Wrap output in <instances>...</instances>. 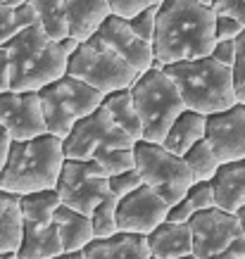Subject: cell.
<instances>
[{"instance_id": "6da1fadb", "label": "cell", "mask_w": 245, "mask_h": 259, "mask_svg": "<svg viewBox=\"0 0 245 259\" xmlns=\"http://www.w3.org/2000/svg\"><path fill=\"white\" fill-rule=\"evenodd\" d=\"M217 12L198 0H162L155 24V64L186 62L212 55Z\"/></svg>"}, {"instance_id": "7a4b0ae2", "label": "cell", "mask_w": 245, "mask_h": 259, "mask_svg": "<svg viewBox=\"0 0 245 259\" xmlns=\"http://www.w3.org/2000/svg\"><path fill=\"white\" fill-rule=\"evenodd\" d=\"M3 50L10 60V91L17 93H38L40 88L57 81L67 74L69 53L64 50L60 40H53L40 24L19 31L12 40H8Z\"/></svg>"}, {"instance_id": "3957f363", "label": "cell", "mask_w": 245, "mask_h": 259, "mask_svg": "<svg viewBox=\"0 0 245 259\" xmlns=\"http://www.w3.org/2000/svg\"><path fill=\"white\" fill-rule=\"evenodd\" d=\"M64 159L62 138L53 134L36 136L29 141H12L0 176V188L15 195L55 190Z\"/></svg>"}, {"instance_id": "277c9868", "label": "cell", "mask_w": 245, "mask_h": 259, "mask_svg": "<svg viewBox=\"0 0 245 259\" xmlns=\"http://www.w3.org/2000/svg\"><path fill=\"white\" fill-rule=\"evenodd\" d=\"M62 143L67 159H93L103 164L110 176L134 169L136 141L112 121L110 112L103 105L76 121Z\"/></svg>"}, {"instance_id": "5b68a950", "label": "cell", "mask_w": 245, "mask_h": 259, "mask_svg": "<svg viewBox=\"0 0 245 259\" xmlns=\"http://www.w3.org/2000/svg\"><path fill=\"white\" fill-rule=\"evenodd\" d=\"M162 69L176 83L186 110L210 117V114L229 110L238 102L231 67H224L210 55L200 60L167 64Z\"/></svg>"}, {"instance_id": "8992f818", "label": "cell", "mask_w": 245, "mask_h": 259, "mask_svg": "<svg viewBox=\"0 0 245 259\" xmlns=\"http://www.w3.org/2000/svg\"><path fill=\"white\" fill-rule=\"evenodd\" d=\"M131 98L143 124V141L150 143L165 141L167 131L172 128L176 117L186 110L176 83L167 76L159 64L143 71L136 79V83L131 86Z\"/></svg>"}, {"instance_id": "52a82bcc", "label": "cell", "mask_w": 245, "mask_h": 259, "mask_svg": "<svg viewBox=\"0 0 245 259\" xmlns=\"http://www.w3.org/2000/svg\"><path fill=\"white\" fill-rule=\"evenodd\" d=\"M43 117H46L48 134L57 138H67L76 121L88 117L103 105L105 95L100 91L91 88L84 81L74 79L71 74H64L57 81L48 83L38 91Z\"/></svg>"}, {"instance_id": "ba28073f", "label": "cell", "mask_w": 245, "mask_h": 259, "mask_svg": "<svg viewBox=\"0 0 245 259\" xmlns=\"http://www.w3.org/2000/svg\"><path fill=\"white\" fill-rule=\"evenodd\" d=\"M67 74L100 91L103 95L131 88L141 76L136 67H131L121 55L95 38H88L76 46L67 62Z\"/></svg>"}, {"instance_id": "9c48e42d", "label": "cell", "mask_w": 245, "mask_h": 259, "mask_svg": "<svg viewBox=\"0 0 245 259\" xmlns=\"http://www.w3.org/2000/svg\"><path fill=\"white\" fill-rule=\"evenodd\" d=\"M134 169L143 183L150 186L169 207H174L195 183V176L188 169L186 159L169 152L162 143L136 141Z\"/></svg>"}, {"instance_id": "30bf717a", "label": "cell", "mask_w": 245, "mask_h": 259, "mask_svg": "<svg viewBox=\"0 0 245 259\" xmlns=\"http://www.w3.org/2000/svg\"><path fill=\"white\" fill-rule=\"evenodd\" d=\"M24 217V236L17 250L19 259H53L62 254L60 233L55 226V209L60 207L57 190H40L19 195Z\"/></svg>"}, {"instance_id": "8fae6325", "label": "cell", "mask_w": 245, "mask_h": 259, "mask_svg": "<svg viewBox=\"0 0 245 259\" xmlns=\"http://www.w3.org/2000/svg\"><path fill=\"white\" fill-rule=\"evenodd\" d=\"M188 226L198 259H245V233L236 214L212 207L195 214Z\"/></svg>"}, {"instance_id": "7c38bea8", "label": "cell", "mask_w": 245, "mask_h": 259, "mask_svg": "<svg viewBox=\"0 0 245 259\" xmlns=\"http://www.w3.org/2000/svg\"><path fill=\"white\" fill-rule=\"evenodd\" d=\"M55 190L64 207L91 217L110 195V174L93 159H64Z\"/></svg>"}, {"instance_id": "4fadbf2b", "label": "cell", "mask_w": 245, "mask_h": 259, "mask_svg": "<svg viewBox=\"0 0 245 259\" xmlns=\"http://www.w3.org/2000/svg\"><path fill=\"white\" fill-rule=\"evenodd\" d=\"M169 217V204L143 183L131 195L121 197L117 204V231L119 233H136L150 236L157 226H162Z\"/></svg>"}, {"instance_id": "5bb4252c", "label": "cell", "mask_w": 245, "mask_h": 259, "mask_svg": "<svg viewBox=\"0 0 245 259\" xmlns=\"http://www.w3.org/2000/svg\"><path fill=\"white\" fill-rule=\"evenodd\" d=\"M0 126L8 131L12 141H29L48 134L38 93H0Z\"/></svg>"}, {"instance_id": "9a60e30c", "label": "cell", "mask_w": 245, "mask_h": 259, "mask_svg": "<svg viewBox=\"0 0 245 259\" xmlns=\"http://www.w3.org/2000/svg\"><path fill=\"white\" fill-rule=\"evenodd\" d=\"M205 141L212 145L222 164L245 159V105L236 102L233 107L207 117Z\"/></svg>"}, {"instance_id": "2e32d148", "label": "cell", "mask_w": 245, "mask_h": 259, "mask_svg": "<svg viewBox=\"0 0 245 259\" xmlns=\"http://www.w3.org/2000/svg\"><path fill=\"white\" fill-rule=\"evenodd\" d=\"M95 40H100L103 46L114 50L117 55H121L131 67H136L138 74L148 71L155 67V53H152V43L143 40L141 36H136V31L129 26V19L117 15H110L105 19V24L98 29L93 36Z\"/></svg>"}, {"instance_id": "e0dca14e", "label": "cell", "mask_w": 245, "mask_h": 259, "mask_svg": "<svg viewBox=\"0 0 245 259\" xmlns=\"http://www.w3.org/2000/svg\"><path fill=\"white\" fill-rule=\"evenodd\" d=\"M110 15L112 8L107 0H64L69 38L79 40V43L93 38Z\"/></svg>"}, {"instance_id": "ac0fdd59", "label": "cell", "mask_w": 245, "mask_h": 259, "mask_svg": "<svg viewBox=\"0 0 245 259\" xmlns=\"http://www.w3.org/2000/svg\"><path fill=\"white\" fill-rule=\"evenodd\" d=\"M210 183L219 209L236 214L240 207H245V159L222 164Z\"/></svg>"}, {"instance_id": "d6986e66", "label": "cell", "mask_w": 245, "mask_h": 259, "mask_svg": "<svg viewBox=\"0 0 245 259\" xmlns=\"http://www.w3.org/2000/svg\"><path fill=\"white\" fill-rule=\"evenodd\" d=\"M152 259H181L193 254V233L188 224L165 221L150 236H145Z\"/></svg>"}, {"instance_id": "ffe728a7", "label": "cell", "mask_w": 245, "mask_h": 259, "mask_svg": "<svg viewBox=\"0 0 245 259\" xmlns=\"http://www.w3.org/2000/svg\"><path fill=\"white\" fill-rule=\"evenodd\" d=\"M86 259H152L145 236L114 233L110 238H95L84 250Z\"/></svg>"}, {"instance_id": "44dd1931", "label": "cell", "mask_w": 245, "mask_h": 259, "mask_svg": "<svg viewBox=\"0 0 245 259\" xmlns=\"http://www.w3.org/2000/svg\"><path fill=\"white\" fill-rule=\"evenodd\" d=\"M55 226H57V233H60L62 252H84L86 245H91L95 240L91 217L74 212L69 207H64L62 202L55 209Z\"/></svg>"}, {"instance_id": "7402d4cb", "label": "cell", "mask_w": 245, "mask_h": 259, "mask_svg": "<svg viewBox=\"0 0 245 259\" xmlns=\"http://www.w3.org/2000/svg\"><path fill=\"white\" fill-rule=\"evenodd\" d=\"M205 131H207V117L200 114V112H193V110H183L176 121L172 124V128L167 131L165 145L169 152H174L179 157H183L195 143L205 141Z\"/></svg>"}, {"instance_id": "603a6c76", "label": "cell", "mask_w": 245, "mask_h": 259, "mask_svg": "<svg viewBox=\"0 0 245 259\" xmlns=\"http://www.w3.org/2000/svg\"><path fill=\"white\" fill-rule=\"evenodd\" d=\"M24 236L19 195L0 188V254H17Z\"/></svg>"}, {"instance_id": "cb8c5ba5", "label": "cell", "mask_w": 245, "mask_h": 259, "mask_svg": "<svg viewBox=\"0 0 245 259\" xmlns=\"http://www.w3.org/2000/svg\"><path fill=\"white\" fill-rule=\"evenodd\" d=\"M103 107L110 112L112 121H114L119 128H124L134 141H143V124H141L138 112H136L134 98H131V88L107 93L103 98Z\"/></svg>"}, {"instance_id": "d4e9b609", "label": "cell", "mask_w": 245, "mask_h": 259, "mask_svg": "<svg viewBox=\"0 0 245 259\" xmlns=\"http://www.w3.org/2000/svg\"><path fill=\"white\" fill-rule=\"evenodd\" d=\"M217 207V200H214V190L210 181H195L190 190L186 195L169 207V217L167 221H176V224H188L198 212H205V209H212Z\"/></svg>"}, {"instance_id": "484cf974", "label": "cell", "mask_w": 245, "mask_h": 259, "mask_svg": "<svg viewBox=\"0 0 245 259\" xmlns=\"http://www.w3.org/2000/svg\"><path fill=\"white\" fill-rule=\"evenodd\" d=\"M36 17H38L40 29L53 40L69 38V26L64 17V0H29Z\"/></svg>"}, {"instance_id": "4316f807", "label": "cell", "mask_w": 245, "mask_h": 259, "mask_svg": "<svg viewBox=\"0 0 245 259\" xmlns=\"http://www.w3.org/2000/svg\"><path fill=\"white\" fill-rule=\"evenodd\" d=\"M33 24H38V17H36V12H33L29 3L17 5V8L0 3V48L15 38L19 31L33 26Z\"/></svg>"}, {"instance_id": "83f0119b", "label": "cell", "mask_w": 245, "mask_h": 259, "mask_svg": "<svg viewBox=\"0 0 245 259\" xmlns=\"http://www.w3.org/2000/svg\"><path fill=\"white\" fill-rule=\"evenodd\" d=\"M183 159H186L188 169L193 171L195 181H212L214 174L219 171V166H222V162H219V157H217V152H214L212 145H210L207 141L195 143V145L183 155Z\"/></svg>"}, {"instance_id": "f1b7e54d", "label": "cell", "mask_w": 245, "mask_h": 259, "mask_svg": "<svg viewBox=\"0 0 245 259\" xmlns=\"http://www.w3.org/2000/svg\"><path fill=\"white\" fill-rule=\"evenodd\" d=\"M117 204H119V197L110 193L100 202V207H95V212L91 214L95 238H110L114 233H119L117 231Z\"/></svg>"}, {"instance_id": "f546056e", "label": "cell", "mask_w": 245, "mask_h": 259, "mask_svg": "<svg viewBox=\"0 0 245 259\" xmlns=\"http://www.w3.org/2000/svg\"><path fill=\"white\" fill-rule=\"evenodd\" d=\"M157 12H159V5H150V8L141 10L136 12L131 19H129V26L136 31V36H141L143 40L152 43L155 38V24H157Z\"/></svg>"}, {"instance_id": "4dcf8cb0", "label": "cell", "mask_w": 245, "mask_h": 259, "mask_svg": "<svg viewBox=\"0 0 245 259\" xmlns=\"http://www.w3.org/2000/svg\"><path fill=\"white\" fill-rule=\"evenodd\" d=\"M141 186H143V181L136 169H129V171H121V174H112L110 176V193L117 195L119 200L131 195V193H134L136 188H141Z\"/></svg>"}, {"instance_id": "1f68e13d", "label": "cell", "mask_w": 245, "mask_h": 259, "mask_svg": "<svg viewBox=\"0 0 245 259\" xmlns=\"http://www.w3.org/2000/svg\"><path fill=\"white\" fill-rule=\"evenodd\" d=\"M233 71V88H236L238 102L245 105V31L236 38V62L231 67Z\"/></svg>"}, {"instance_id": "d6a6232c", "label": "cell", "mask_w": 245, "mask_h": 259, "mask_svg": "<svg viewBox=\"0 0 245 259\" xmlns=\"http://www.w3.org/2000/svg\"><path fill=\"white\" fill-rule=\"evenodd\" d=\"M243 31H245V24H240L236 17L217 12V19H214V38L217 40H236Z\"/></svg>"}, {"instance_id": "836d02e7", "label": "cell", "mask_w": 245, "mask_h": 259, "mask_svg": "<svg viewBox=\"0 0 245 259\" xmlns=\"http://www.w3.org/2000/svg\"><path fill=\"white\" fill-rule=\"evenodd\" d=\"M112 8V15L124 17V19H131L136 12L150 8V5H159L162 0H107Z\"/></svg>"}, {"instance_id": "e575fe53", "label": "cell", "mask_w": 245, "mask_h": 259, "mask_svg": "<svg viewBox=\"0 0 245 259\" xmlns=\"http://www.w3.org/2000/svg\"><path fill=\"white\" fill-rule=\"evenodd\" d=\"M210 57L222 62L224 67H233V62H236V40H217Z\"/></svg>"}, {"instance_id": "d590c367", "label": "cell", "mask_w": 245, "mask_h": 259, "mask_svg": "<svg viewBox=\"0 0 245 259\" xmlns=\"http://www.w3.org/2000/svg\"><path fill=\"white\" fill-rule=\"evenodd\" d=\"M212 8L219 15H231L240 24H245V0H214Z\"/></svg>"}, {"instance_id": "8d00e7d4", "label": "cell", "mask_w": 245, "mask_h": 259, "mask_svg": "<svg viewBox=\"0 0 245 259\" xmlns=\"http://www.w3.org/2000/svg\"><path fill=\"white\" fill-rule=\"evenodd\" d=\"M10 83H12V76H10V60H8V53L0 48V93H8Z\"/></svg>"}, {"instance_id": "74e56055", "label": "cell", "mask_w": 245, "mask_h": 259, "mask_svg": "<svg viewBox=\"0 0 245 259\" xmlns=\"http://www.w3.org/2000/svg\"><path fill=\"white\" fill-rule=\"evenodd\" d=\"M10 145H12V138H10V134L0 126V176H3V166H5V162H8Z\"/></svg>"}, {"instance_id": "f35d334b", "label": "cell", "mask_w": 245, "mask_h": 259, "mask_svg": "<svg viewBox=\"0 0 245 259\" xmlns=\"http://www.w3.org/2000/svg\"><path fill=\"white\" fill-rule=\"evenodd\" d=\"M53 259H86V254L84 252H62V254H57Z\"/></svg>"}, {"instance_id": "ab89813d", "label": "cell", "mask_w": 245, "mask_h": 259, "mask_svg": "<svg viewBox=\"0 0 245 259\" xmlns=\"http://www.w3.org/2000/svg\"><path fill=\"white\" fill-rule=\"evenodd\" d=\"M236 217H238V221H240V228H243V233H245V207H240V209H238Z\"/></svg>"}, {"instance_id": "60d3db41", "label": "cell", "mask_w": 245, "mask_h": 259, "mask_svg": "<svg viewBox=\"0 0 245 259\" xmlns=\"http://www.w3.org/2000/svg\"><path fill=\"white\" fill-rule=\"evenodd\" d=\"M3 5H12V8H17V5H24V3H29V0H0Z\"/></svg>"}, {"instance_id": "b9f144b4", "label": "cell", "mask_w": 245, "mask_h": 259, "mask_svg": "<svg viewBox=\"0 0 245 259\" xmlns=\"http://www.w3.org/2000/svg\"><path fill=\"white\" fill-rule=\"evenodd\" d=\"M0 259H19L17 254H0Z\"/></svg>"}, {"instance_id": "7bdbcfd3", "label": "cell", "mask_w": 245, "mask_h": 259, "mask_svg": "<svg viewBox=\"0 0 245 259\" xmlns=\"http://www.w3.org/2000/svg\"><path fill=\"white\" fill-rule=\"evenodd\" d=\"M198 3H202V5H210V8H212V3H214V0H198Z\"/></svg>"}, {"instance_id": "ee69618b", "label": "cell", "mask_w": 245, "mask_h": 259, "mask_svg": "<svg viewBox=\"0 0 245 259\" xmlns=\"http://www.w3.org/2000/svg\"><path fill=\"white\" fill-rule=\"evenodd\" d=\"M181 259H198L195 254H188V257H181Z\"/></svg>"}]
</instances>
